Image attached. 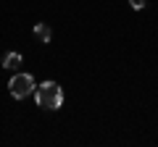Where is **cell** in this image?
I'll list each match as a JSON object with an SVG mask.
<instances>
[{"label":"cell","mask_w":158,"mask_h":147,"mask_svg":"<svg viewBox=\"0 0 158 147\" xmlns=\"http://www.w3.org/2000/svg\"><path fill=\"white\" fill-rule=\"evenodd\" d=\"M34 100H37L40 108H45V110H58L63 105V89L61 84L56 81H42L34 92Z\"/></svg>","instance_id":"obj_1"},{"label":"cell","mask_w":158,"mask_h":147,"mask_svg":"<svg viewBox=\"0 0 158 147\" xmlns=\"http://www.w3.org/2000/svg\"><path fill=\"white\" fill-rule=\"evenodd\" d=\"M32 89H34V79H32V74H27V71L13 74V79L8 81V92L16 100H24L27 95H32Z\"/></svg>","instance_id":"obj_2"},{"label":"cell","mask_w":158,"mask_h":147,"mask_svg":"<svg viewBox=\"0 0 158 147\" xmlns=\"http://www.w3.org/2000/svg\"><path fill=\"white\" fill-rule=\"evenodd\" d=\"M34 37H37L42 45H48V42L53 40V29L48 26V24H37V26H34Z\"/></svg>","instance_id":"obj_3"},{"label":"cell","mask_w":158,"mask_h":147,"mask_svg":"<svg viewBox=\"0 0 158 147\" xmlns=\"http://www.w3.org/2000/svg\"><path fill=\"white\" fill-rule=\"evenodd\" d=\"M21 63H24V55H21V53H8L6 61H3V66H6L8 71H19Z\"/></svg>","instance_id":"obj_4"},{"label":"cell","mask_w":158,"mask_h":147,"mask_svg":"<svg viewBox=\"0 0 158 147\" xmlns=\"http://www.w3.org/2000/svg\"><path fill=\"white\" fill-rule=\"evenodd\" d=\"M129 6L135 8V11H142V8H145V0H129Z\"/></svg>","instance_id":"obj_5"}]
</instances>
